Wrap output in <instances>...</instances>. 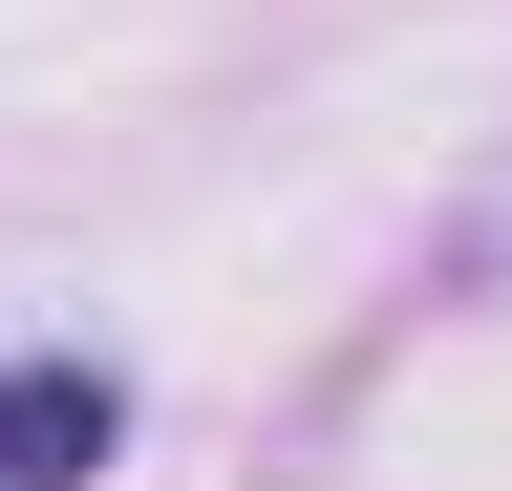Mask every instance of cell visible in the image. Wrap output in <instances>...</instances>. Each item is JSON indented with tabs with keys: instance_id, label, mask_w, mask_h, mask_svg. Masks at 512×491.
Instances as JSON below:
<instances>
[{
	"instance_id": "obj_1",
	"label": "cell",
	"mask_w": 512,
	"mask_h": 491,
	"mask_svg": "<svg viewBox=\"0 0 512 491\" xmlns=\"http://www.w3.org/2000/svg\"><path fill=\"white\" fill-rule=\"evenodd\" d=\"M128 449V385L107 363H22V385H0V491H86Z\"/></svg>"
}]
</instances>
